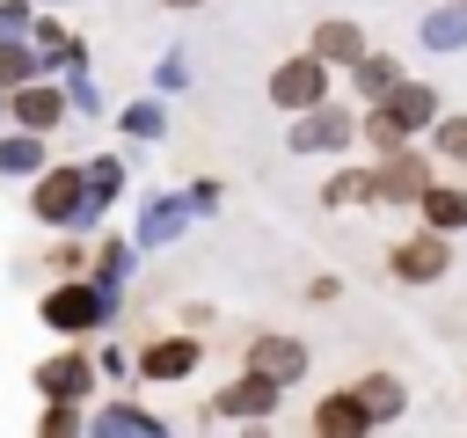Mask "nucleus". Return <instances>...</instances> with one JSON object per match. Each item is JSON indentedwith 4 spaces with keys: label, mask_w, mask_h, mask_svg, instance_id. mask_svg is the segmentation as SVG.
I'll return each instance as SVG.
<instances>
[{
    "label": "nucleus",
    "mask_w": 467,
    "mask_h": 438,
    "mask_svg": "<svg viewBox=\"0 0 467 438\" xmlns=\"http://www.w3.org/2000/svg\"><path fill=\"white\" fill-rule=\"evenodd\" d=\"M270 102L277 110H314V102H328V58L321 51H299V58H285L277 73H270Z\"/></svg>",
    "instance_id": "f257e3e1"
},
{
    "label": "nucleus",
    "mask_w": 467,
    "mask_h": 438,
    "mask_svg": "<svg viewBox=\"0 0 467 438\" xmlns=\"http://www.w3.org/2000/svg\"><path fill=\"white\" fill-rule=\"evenodd\" d=\"M387 270H394L401 285H438V277L452 270V248H445L438 226H423V234H409V241L387 248Z\"/></svg>",
    "instance_id": "f03ea898"
},
{
    "label": "nucleus",
    "mask_w": 467,
    "mask_h": 438,
    "mask_svg": "<svg viewBox=\"0 0 467 438\" xmlns=\"http://www.w3.org/2000/svg\"><path fill=\"white\" fill-rule=\"evenodd\" d=\"M36 219H51V226L88 219V168H73V161L44 168V182H36Z\"/></svg>",
    "instance_id": "7ed1b4c3"
},
{
    "label": "nucleus",
    "mask_w": 467,
    "mask_h": 438,
    "mask_svg": "<svg viewBox=\"0 0 467 438\" xmlns=\"http://www.w3.org/2000/svg\"><path fill=\"white\" fill-rule=\"evenodd\" d=\"M423 190H431V161H416L409 146L372 168V197L379 204H423Z\"/></svg>",
    "instance_id": "20e7f679"
},
{
    "label": "nucleus",
    "mask_w": 467,
    "mask_h": 438,
    "mask_svg": "<svg viewBox=\"0 0 467 438\" xmlns=\"http://www.w3.org/2000/svg\"><path fill=\"white\" fill-rule=\"evenodd\" d=\"M36 394H51V402H88V394H95V365H88V350L44 358V365H36Z\"/></svg>",
    "instance_id": "39448f33"
},
{
    "label": "nucleus",
    "mask_w": 467,
    "mask_h": 438,
    "mask_svg": "<svg viewBox=\"0 0 467 438\" xmlns=\"http://www.w3.org/2000/svg\"><path fill=\"white\" fill-rule=\"evenodd\" d=\"M7 110H15V124H29V131H51V124L73 110V95H66V88H44V80H22V88L7 95Z\"/></svg>",
    "instance_id": "423d86ee"
},
{
    "label": "nucleus",
    "mask_w": 467,
    "mask_h": 438,
    "mask_svg": "<svg viewBox=\"0 0 467 438\" xmlns=\"http://www.w3.org/2000/svg\"><path fill=\"white\" fill-rule=\"evenodd\" d=\"M292 146H299V153H336V146H350V117L328 110V102H314V110H299V124H292Z\"/></svg>",
    "instance_id": "0eeeda50"
},
{
    "label": "nucleus",
    "mask_w": 467,
    "mask_h": 438,
    "mask_svg": "<svg viewBox=\"0 0 467 438\" xmlns=\"http://www.w3.org/2000/svg\"><path fill=\"white\" fill-rule=\"evenodd\" d=\"M314 431H321V438H358V431H372V409H365V394H358V387H343V394H321V402H314Z\"/></svg>",
    "instance_id": "6e6552de"
},
{
    "label": "nucleus",
    "mask_w": 467,
    "mask_h": 438,
    "mask_svg": "<svg viewBox=\"0 0 467 438\" xmlns=\"http://www.w3.org/2000/svg\"><path fill=\"white\" fill-rule=\"evenodd\" d=\"M44 321H51V328H66V336H88V328L102 321V299H95L88 285H58V292L44 299Z\"/></svg>",
    "instance_id": "1a4fd4ad"
},
{
    "label": "nucleus",
    "mask_w": 467,
    "mask_h": 438,
    "mask_svg": "<svg viewBox=\"0 0 467 438\" xmlns=\"http://www.w3.org/2000/svg\"><path fill=\"white\" fill-rule=\"evenodd\" d=\"M277 387H285V380H270V372L248 365V372L219 394V416H241V423H248V416H270V409H277Z\"/></svg>",
    "instance_id": "9d476101"
},
{
    "label": "nucleus",
    "mask_w": 467,
    "mask_h": 438,
    "mask_svg": "<svg viewBox=\"0 0 467 438\" xmlns=\"http://www.w3.org/2000/svg\"><path fill=\"white\" fill-rule=\"evenodd\" d=\"M197 358H204L197 336H168V343H146V350H139V372H146V380H182Z\"/></svg>",
    "instance_id": "9b49d317"
},
{
    "label": "nucleus",
    "mask_w": 467,
    "mask_h": 438,
    "mask_svg": "<svg viewBox=\"0 0 467 438\" xmlns=\"http://www.w3.org/2000/svg\"><path fill=\"white\" fill-rule=\"evenodd\" d=\"M248 365L270 372V380H299V372H306V350H299L292 336H255V343H248Z\"/></svg>",
    "instance_id": "f8f14e48"
},
{
    "label": "nucleus",
    "mask_w": 467,
    "mask_h": 438,
    "mask_svg": "<svg viewBox=\"0 0 467 438\" xmlns=\"http://www.w3.org/2000/svg\"><path fill=\"white\" fill-rule=\"evenodd\" d=\"M306 44H314V51H321V58H328V66H358V58H365V51H372V44H365V29H358V22H321V29H314V36H306Z\"/></svg>",
    "instance_id": "ddd939ff"
},
{
    "label": "nucleus",
    "mask_w": 467,
    "mask_h": 438,
    "mask_svg": "<svg viewBox=\"0 0 467 438\" xmlns=\"http://www.w3.org/2000/svg\"><path fill=\"white\" fill-rule=\"evenodd\" d=\"M358 394H365V409H372V423H394V416L409 409V387H401L394 372H365V380H358Z\"/></svg>",
    "instance_id": "4468645a"
},
{
    "label": "nucleus",
    "mask_w": 467,
    "mask_h": 438,
    "mask_svg": "<svg viewBox=\"0 0 467 438\" xmlns=\"http://www.w3.org/2000/svg\"><path fill=\"white\" fill-rule=\"evenodd\" d=\"M423 219H431L438 234H460V226H467V190H452V182H431V190H423Z\"/></svg>",
    "instance_id": "2eb2a0df"
},
{
    "label": "nucleus",
    "mask_w": 467,
    "mask_h": 438,
    "mask_svg": "<svg viewBox=\"0 0 467 438\" xmlns=\"http://www.w3.org/2000/svg\"><path fill=\"white\" fill-rule=\"evenodd\" d=\"M379 102H387V110H394V117H401V124H409V131H416V124H431V117H438V95H431V88H423V80H401V88H394V95H379Z\"/></svg>",
    "instance_id": "dca6fc26"
},
{
    "label": "nucleus",
    "mask_w": 467,
    "mask_h": 438,
    "mask_svg": "<svg viewBox=\"0 0 467 438\" xmlns=\"http://www.w3.org/2000/svg\"><path fill=\"white\" fill-rule=\"evenodd\" d=\"M44 168V131H15V139H0V175H36Z\"/></svg>",
    "instance_id": "f3484780"
},
{
    "label": "nucleus",
    "mask_w": 467,
    "mask_h": 438,
    "mask_svg": "<svg viewBox=\"0 0 467 438\" xmlns=\"http://www.w3.org/2000/svg\"><path fill=\"white\" fill-rule=\"evenodd\" d=\"M350 73H358V95H372V102H379V95H394V88H401V66H394V58H387V51H365V58H358V66H350Z\"/></svg>",
    "instance_id": "a211bd4d"
},
{
    "label": "nucleus",
    "mask_w": 467,
    "mask_h": 438,
    "mask_svg": "<svg viewBox=\"0 0 467 438\" xmlns=\"http://www.w3.org/2000/svg\"><path fill=\"white\" fill-rule=\"evenodd\" d=\"M423 44H431V51L467 44V0H460V7H445V15H431V22H423Z\"/></svg>",
    "instance_id": "6ab92c4d"
},
{
    "label": "nucleus",
    "mask_w": 467,
    "mask_h": 438,
    "mask_svg": "<svg viewBox=\"0 0 467 438\" xmlns=\"http://www.w3.org/2000/svg\"><path fill=\"white\" fill-rule=\"evenodd\" d=\"M365 139L379 146V153H401V139H409V124L387 110V102H372V117H365Z\"/></svg>",
    "instance_id": "aec40b11"
},
{
    "label": "nucleus",
    "mask_w": 467,
    "mask_h": 438,
    "mask_svg": "<svg viewBox=\"0 0 467 438\" xmlns=\"http://www.w3.org/2000/svg\"><path fill=\"white\" fill-rule=\"evenodd\" d=\"M29 66H36V58H29V51H22V44L0 29V95H15V88L29 80Z\"/></svg>",
    "instance_id": "412c9836"
},
{
    "label": "nucleus",
    "mask_w": 467,
    "mask_h": 438,
    "mask_svg": "<svg viewBox=\"0 0 467 438\" xmlns=\"http://www.w3.org/2000/svg\"><path fill=\"white\" fill-rule=\"evenodd\" d=\"M321 197H328V204H358V197H372V168H343Z\"/></svg>",
    "instance_id": "4be33fe9"
},
{
    "label": "nucleus",
    "mask_w": 467,
    "mask_h": 438,
    "mask_svg": "<svg viewBox=\"0 0 467 438\" xmlns=\"http://www.w3.org/2000/svg\"><path fill=\"white\" fill-rule=\"evenodd\" d=\"M438 161H467V117H438Z\"/></svg>",
    "instance_id": "5701e85b"
},
{
    "label": "nucleus",
    "mask_w": 467,
    "mask_h": 438,
    "mask_svg": "<svg viewBox=\"0 0 467 438\" xmlns=\"http://www.w3.org/2000/svg\"><path fill=\"white\" fill-rule=\"evenodd\" d=\"M95 431H161V423H153L146 409H102V416H95Z\"/></svg>",
    "instance_id": "b1692460"
},
{
    "label": "nucleus",
    "mask_w": 467,
    "mask_h": 438,
    "mask_svg": "<svg viewBox=\"0 0 467 438\" xmlns=\"http://www.w3.org/2000/svg\"><path fill=\"white\" fill-rule=\"evenodd\" d=\"M36 51H51V58H73V36H66L58 22H36Z\"/></svg>",
    "instance_id": "393cba45"
},
{
    "label": "nucleus",
    "mask_w": 467,
    "mask_h": 438,
    "mask_svg": "<svg viewBox=\"0 0 467 438\" xmlns=\"http://www.w3.org/2000/svg\"><path fill=\"white\" fill-rule=\"evenodd\" d=\"M44 431H80V409H73V402H58V409L44 416Z\"/></svg>",
    "instance_id": "a878e982"
},
{
    "label": "nucleus",
    "mask_w": 467,
    "mask_h": 438,
    "mask_svg": "<svg viewBox=\"0 0 467 438\" xmlns=\"http://www.w3.org/2000/svg\"><path fill=\"white\" fill-rule=\"evenodd\" d=\"M124 124H131V131H161V110H153V102H139V110H131Z\"/></svg>",
    "instance_id": "bb28decb"
},
{
    "label": "nucleus",
    "mask_w": 467,
    "mask_h": 438,
    "mask_svg": "<svg viewBox=\"0 0 467 438\" xmlns=\"http://www.w3.org/2000/svg\"><path fill=\"white\" fill-rule=\"evenodd\" d=\"M168 7H204V0H168Z\"/></svg>",
    "instance_id": "cd10ccee"
}]
</instances>
